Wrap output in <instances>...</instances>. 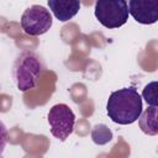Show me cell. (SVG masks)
I'll list each match as a JSON object with an SVG mask.
<instances>
[{"mask_svg": "<svg viewBox=\"0 0 158 158\" xmlns=\"http://www.w3.org/2000/svg\"><path fill=\"white\" fill-rule=\"evenodd\" d=\"M51 133L59 141H65L72 135L75 125V115L65 104H56L49 109L47 116Z\"/></svg>", "mask_w": 158, "mask_h": 158, "instance_id": "4", "label": "cell"}, {"mask_svg": "<svg viewBox=\"0 0 158 158\" xmlns=\"http://www.w3.org/2000/svg\"><path fill=\"white\" fill-rule=\"evenodd\" d=\"M143 111L142 98L135 86L112 91L106 104L107 116L118 125H131L138 120Z\"/></svg>", "mask_w": 158, "mask_h": 158, "instance_id": "1", "label": "cell"}, {"mask_svg": "<svg viewBox=\"0 0 158 158\" xmlns=\"http://www.w3.org/2000/svg\"><path fill=\"white\" fill-rule=\"evenodd\" d=\"M128 15L142 25H152L158 20L157 0H130L127 2Z\"/></svg>", "mask_w": 158, "mask_h": 158, "instance_id": "6", "label": "cell"}, {"mask_svg": "<svg viewBox=\"0 0 158 158\" xmlns=\"http://www.w3.org/2000/svg\"><path fill=\"white\" fill-rule=\"evenodd\" d=\"M20 23L25 33L30 36H41L52 27L53 20L51 12L46 7L32 5L23 11Z\"/></svg>", "mask_w": 158, "mask_h": 158, "instance_id": "5", "label": "cell"}, {"mask_svg": "<svg viewBox=\"0 0 158 158\" xmlns=\"http://www.w3.org/2000/svg\"><path fill=\"white\" fill-rule=\"evenodd\" d=\"M157 81H151L148 83L142 91L141 98L144 99V101L149 106H158V98H157Z\"/></svg>", "mask_w": 158, "mask_h": 158, "instance_id": "10", "label": "cell"}, {"mask_svg": "<svg viewBox=\"0 0 158 158\" xmlns=\"http://www.w3.org/2000/svg\"><path fill=\"white\" fill-rule=\"evenodd\" d=\"M6 141H7V128L4 125V122L0 120V156L2 154V152L5 149Z\"/></svg>", "mask_w": 158, "mask_h": 158, "instance_id": "11", "label": "cell"}, {"mask_svg": "<svg viewBox=\"0 0 158 158\" xmlns=\"http://www.w3.org/2000/svg\"><path fill=\"white\" fill-rule=\"evenodd\" d=\"M42 70L43 67L40 58L33 52H23L14 65V79L17 89L23 93L33 89Z\"/></svg>", "mask_w": 158, "mask_h": 158, "instance_id": "2", "label": "cell"}, {"mask_svg": "<svg viewBox=\"0 0 158 158\" xmlns=\"http://www.w3.org/2000/svg\"><path fill=\"white\" fill-rule=\"evenodd\" d=\"M91 139L95 144L104 146L112 139V132L106 125L98 123L91 130Z\"/></svg>", "mask_w": 158, "mask_h": 158, "instance_id": "9", "label": "cell"}, {"mask_svg": "<svg viewBox=\"0 0 158 158\" xmlns=\"http://www.w3.org/2000/svg\"><path fill=\"white\" fill-rule=\"evenodd\" d=\"M49 10L60 22H67L73 19L80 10V1L78 0H48Z\"/></svg>", "mask_w": 158, "mask_h": 158, "instance_id": "7", "label": "cell"}, {"mask_svg": "<svg viewBox=\"0 0 158 158\" xmlns=\"http://www.w3.org/2000/svg\"><path fill=\"white\" fill-rule=\"evenodd\" d=\"M139 128L143 133L148 136H156L158 133V118H157V107L149 106L144 111H142L138 117Z\"/></svg>", "mask_w": 158, "mask_h": 158, "instance_id": "8", "label": "cell"}, {"mask_svg": "<svg viewBox=\"0 0 158 158\" xmlns=\"http://www.w3.org/2000/svg\"><path fill=\"white\" fill-rule=\"evenodd\" d=\"M96 20L106 28H118L128 20V7L125 0H99L95 2Z\"/></svg>", "mask_w": 158, "mask_h": 158, "instance_id": "3", "label": "cell"}]
</instances>
